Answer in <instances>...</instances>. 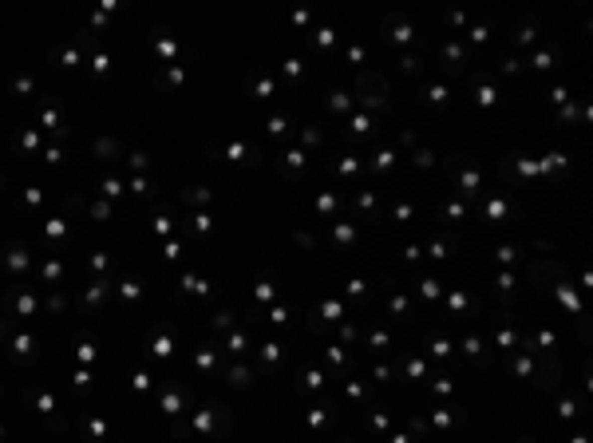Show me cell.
<instances>
[{
  "label": "cell",
  "instance_id": "obj_1",
  "mask_svg": "<svg viewBox=\"0 0 593 443\" xmlns=\"http://www.w3.org/2000/svg\"><path fill=\"white\" fill-rule=\"evenodd\" d=\"M119 293H123V297H139V285H135V281H127V285H123Z\"/></svg>",
  "mask_w": 593,
  "mask_h": 443
},
{
  "label": "cell",
  "instance_id": "obj_2",
  "mask_svg": "<svg viewBox=\"0 0 593 443\" xmlns=\"http://www.w3.org/2000/svg\"><path fill=\"white\" fill-rule=\"evenodd\" d=\"M79 360H83V364H87V360H95V348H91V344H83V348H79Z\"/></svg>",
  "mask_w": 593,
  "mask_h": 443
}]
</instances>
